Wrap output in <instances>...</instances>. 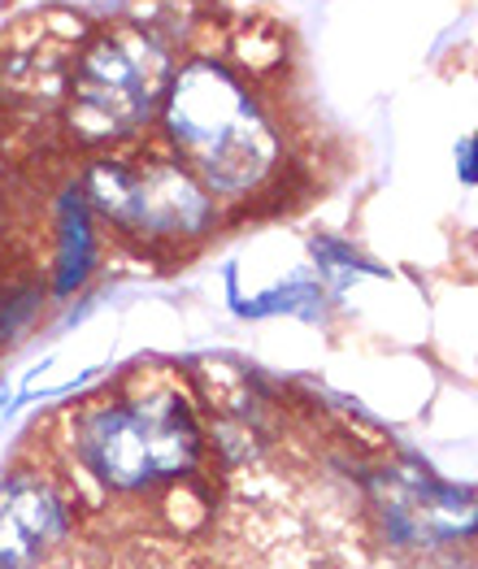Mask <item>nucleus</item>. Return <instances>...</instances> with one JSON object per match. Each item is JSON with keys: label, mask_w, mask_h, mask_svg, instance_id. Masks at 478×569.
<instances>
[{"label": "nucleus", "mask_w": 478, "mask_h": 569, "mask_svg": "<svg viewBox=\"0 0 478 569\" xmlns=\"http://www.w3.org/2000/svg\"><path fill=\"white\" fill-rule=\"evenodd\" d=\"M161 127L209 196H248L279 166V131L222 61L191 57L170 79Z\"/></svg>", "instance_id": "1"}, {"label": "nucleus", "mask_w": 478, "mask_h": 569, "mask_svg": "<svg viewBox=\"0 0 478 569\" xmlns=\"http://www.w3.org/2000/svg\"><path fill=\"white\" fill-rule=\"evenodd\" d=\"M70 448L79 470L109 496H140L157 482L183 478L200 466L205 439L179 391H148L136 400H96L74 427Z\"/></svg>", "instance_id": "2"}, {"label": "nucleus", "mask_w": 478, "mask_h": 569, "mask_svg": "<svg viewBox=\"0 0 478 569\" xmlns=\"http://www.w3.org/2000/svg\"><path fill=\"white\" fill-rule=\"evenodd\" d=\"M83 196L122 236L143 243H183L213 231V196L175 152H127L92 161Z\"/></svg>", "instance_id": "3"}, {"label": "nucleus", "mask_w": 478, "mask_h": 569, "mask_svg": "<svg viewBox=\"0 0 478 569\" xmlns=\"http://www.w3.org/2000/svg\"><path fill=\"white\" fill-rule=\"evenodd\" d=\"M170 61L143 31H104L83 48L70 83V131L88 143L136 136L166 100Z\"/></svg>", "instance_id": "4"}, {"label": "nucleus", "mask_w": 478, "mask_h": 569, "mask_svg": "<svg viewBox=\"0 0 478 569\" xmlns=\"http://www.w3.org/2000/svg\"><path fill=\"white\" fill-rule=\"evenodd\" d=\"M70 539V496L40 470L0 478V569H44Z\"/></svg>", "instance_id": "5"}, {"label": "nucleus", "mask_w": 478, "mask_h": 569, "mask_svg": "<svg viewBox=\"0 0 478 569\" xmlns=\"http://www.w3.org/2000/svg\"><path fill=\"white\" fill-rule=\"evenodd\" d=\"M379 505L396 543H444L478 535V500L427 475H382Z\"/></svg>", "instance_id": "6"}, {"label": "nucleus", "mask_w": 478, "mask_h": 569, "mask_svg": "<svg viewBox=\"0 0 478 569\" xmlns=\"http://www.w3.org/2000/svg\"><path fill=\"white\" fill-rule=\"evenodd\" d=\"M96 266V236H92V204L83 188H66L57 204V279L52 291L70 296L88 283Z\"/></svg>", "instance_id": "7"}, {"label": "nucleus", "mask_w": 478, "mask_h": 569, "mask_svg": "<svg viewBox=\"0 0 478 569\" xmlns=\"http://www.w3.org/2000/svg\"><path fill=\"white\" fill-rule=\"evenodd\" d=\"M40 309V283H13L0 291V343H13L22 322Z\"/></svg>", "instance_id": "8"}, {"label": "nucleus", "mask_w": 478, "mask_h": 569, "mask_svg": "<svg viewBox=\"0 0 478 569\" xmlns=\"http://www.w3.org/2000/svg\"><path fill=\"white\" fill-rule=\"evenodd\" d=\"M313 252H318V261H322L327 270H339V274H382L379 266H366L357 252H348V248L335 243V239H313Z\"/></svg>", "instance_id": "9"}, {"label": "nucleus", "mask_w": 478, "mask_h": 569, "mask_svg": "<svg viewBox=\"0 0 478 569\" xmlns=\"http://www.w3.org/2000/svg\"><path fill=\"white\" fill-rule=\"evenodd\" d=\"M461 179H466V183H478V136L461 143Z\"/></svg>", "instance_id": "10"}]
</instances>
